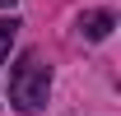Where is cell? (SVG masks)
Segmentation results:
<instances>
[{
    "label": "cell",
    "instance_id": "1",
    "mask_svg": "<svg viewBox=\"0 0 121 116\" xmlns=\"http://www.w3.org/2000/svg\"><path fill=\"white\" fill-rule=\"evenodd\" d=\"M47 93H51V70L42 65L37 51H23L19 65L9 70V102H14L19 112H42Z\"/></svg>",
    "mask_w": 121,
    "mask_h": 116
},
{
    "label": "cell",
    "instance_id": "2",
    "mask_svg": "<svg viewBox=\"0 0 121 116\" xmlns=\"http://www.w3.org/2000/svg\"><path fill=\"white\" fill-rule=\"evenodd\" d=\"M112 28H117V19L107 14V9H93V14H84V19H79V33H84L89 42H103Z\"/></svg>",
    "mask_w": 121,
    "mask_h": 116
},
{
    "label": "cell",
    "instance_id": "3",
    "mask_svg": "<svg viewBox=\"0 0 121 116\" xmlns=\"http://www.w3.org/2000/svg\"><path fill=\"white\" fill-rule=\"evenodd\" d=\"M14 37H19V19H0V60L9 56V46H14Z\"/></svg>",
    "mask_w": 121,
    "mask_h": 116
},
{
    "label": "cell",
    "instance_id": "4",
    "mask_svg": "<svg viewBox=\"0 0 121 116\" xmlns=\"http://www.w3.org/2000/svg\"><path fill=\"white\" fill-rule=\"evenodd\" d=\"M0 5H5V9H9V5H19V0H0Z\"/></svg>",
    "mask_w": 121,
    "mask_h": 116
}]
</instances>
